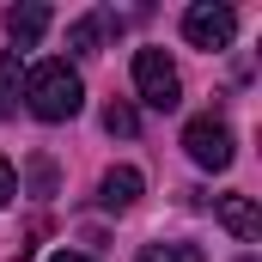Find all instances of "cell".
I'll list each match as a JSON object with an SVG mask.
<instances>
[{
  "instance_id": "6da1fadb",
  "label": "cell",
  "mask_w": 262,
  "mask_h": 262,
  "mask_svg": "<svg viewBox=\"0 0 262 262\" xmlns=\"http://www.w3.org/2000/svg\"><path fill=\"white\" fill-rule=\"evenodd\" d=\"M37 122H67V116H79V104H85V85H79V73L67 61H37L25 73V98H18Z\"/></svg>"
},
{
  "instance_id": "7a4b0ae2",
  "label": "cell",
  "mask_w": 262,
  "mask_h": 262,
  "mask_svg": "<svg viewBox=\"0 0 262 262\" xmlns=\"http://www.w3.org/2000/svg\"><path fill=\"white\" fill-rule=\"evenodd\" d=\"M134 92L146 110H177L183 104V79H177V61L165 49H134Z\"/></svg>"
},
{
  "instance_id": "3957f363",
  "label": "cell",
  "mask_w": 262,
  "mask_h": 262,
  "mask_svg": "<svg viewBox=\"0 0 262 262\" xmlns=\"http://www.w3.org/2000/svg\"><path fill=\"white\" fill-rule=\"evenodd\" d=\"M183 152L195 159L201 171H226V165H232V128H226L220 116H195V122L183 128Z\"/></svg>"
},
{
  "instance_id": "277c9868",
  "label": "cell",
  "mask_w": 262,
  "mask_h": 262,
  "mask_svg": "<svg viewBox=\"0 0 262 262\" xmlns=\"http://www.w3.org/2000/svg\"><path fill=\"white\" fill-rule=\"evenodd\" d=\"M183 37H189L195 49H226V43L238 37V12H232V6H213V0H195V6L183 12Z\"/></svg>"
},
{
  "instance_id": "5b68a950",
  "label": "cell",
  "mask_w": 262,
  "mask_h": 262,
  "mask_svg": "<svg viewBox=\"0 0 262 262\" xmlns=\"http://www.w3.org/2000/svg\"><path fill=\"white\" fill-rule=\"evenodd\" d=\"M49 6L43 0H18V6H6V37H12V49H37L43 43V31H49Z\"/></svg>"
},
{
  "instance_id": "8992f818",
  "label": "cell",
  "mask_w": 262,
  "mask_h": 262,
  "mask_svg": "<svg viewBox=\"0 0 262 262\" xmlns=\"http://www.w3.org/2000/svg\"><path fill=\"white\" fill-rule=\"evenodd\" d=\"M116 31H122V18H116V12H85V18H73V25H67V49H73V55H98V49H104V37H116Z\"/></svg>"
},
{
  "instance_id": "52a82bcc",
  "label": "cell",
  "mask_w": 262,
  "mask_h": 262,
  "mask_svg": "<svg viewBox=\"0 0 262 262\" xmlns=\"http://www.w3.org/2000/svg\"><path fill=\"white\" fill-rule=\"evenodd\" d=\"M220 226L232 232V238H244V244H256L262 238V213L250 195H220Z\"/></svg>"
},
{
  "instance_id": "ba28073f",
  "label": "cell",
  "mask_w": 262,
  "mask_h": 262,
  "mask_svg": "<svg viewBox=\"0 0 262 262\" xmlns=\"http://www.w3.org/2000/svg\"><path fill=\"white\" fill-rule=\"evenodd\" d=\"M98 201L110 207V213H122L140 201V171L134 165H116V171H104V183H98Z\"/></svg>"
},
{
  "instance_id": "9c48e42d",
  "label": "cell",
  "mask_w": 262,
  "mask_h": 262,
  "mask_svg": "<svg viewBox=\"0 0 262 262\" xmlns=\"http://www.w3.org/2000/svg\"><path fill=\"white\" fill-rule=\"evenodd\" d=\"M0 110L18 116V55L12 49H0Z\"/></svg>"
},
{
  "instance_id": "30bf717a",
  "label": "cell",
  "mask_w": 262,
  "mask_h": 262,
  "mask_svg": "<svg viewBox=\"0 0 262 262\" xmlns=\"http://www.w3.org/2000/svg\"><path fill=\"white\" fill-rule=\"evenodd\" d=\"M134 262H207V256H201L195 244H146Z\"/></svg>"
},
{
  "instance_id": "8fae6325",
  "label": "cell",
  "mask_w": 262,
  "mask_h": 262,
  "mask_svg": "<svg viewBox=\"0 0 262 262\" xmlns=\"http://www.w3.org/2000/svg\"><path fill=\"white\" fill-rule=\"evenodd\" d=\"M104 128L128 140V134L140 128V110H134V104H122V98H116V104H104Z\"/></svg>"
},
{
  "instance_id": "7c38bea8",
  "label": "cell",
  "mask_w": 262,
  "mask_h": 262,
  "mask_svg": "<svg viewBox=\"0 0 262 262\" xmlns=\"http://www.w3.org/2000/svg\"><path fill=\"white\" fill-rule=\"evenodd\" d=\"M18 195V171H12V165H6V159H0V207H6V201Z\"/></svg>"
},
{
  "instance_id": "4fadbf2b",
  "label": "cell",
  "mask_w": 262,
  "mask_h": 262,
  "mask_svg": "<svg viewBox=\"0 0 262 262\" xmlns=\"http://www.w3.org/2000/svg\"><path fill=\"white\" fill-rule=\"evenodd\" d=\"M31 183H37V195H49V183H55V171H49V159H37V165H31Z\"/></svg>"
},
{
  "instance_id": "5bb4252c",
  "label": "cell",
  "mask_w": 262,
  "mask_h": 262,
  "mask_svg": "<svg viewBox=\"0 0 262 262\" xmlns=\"http://www.w3.org/2000/svg\"><path fill=\"white\" fill-rule=\"evenodd\" d=\"M49 262H92V256H79V250H55Z\"/></svg>"
},
{
  "instance_id": "9a60e30c",
  "label": "cell",
  "mask_w": 262,
  "mask_h": 262,
  "mask_svg": "<svg viewBox=\"0 0 262 262\" xmlns=\"http://www.w3.org/2000/svg\"><path fill=\"white\" fill-rule=\"evenodd\" d=\"M244 262H250V256H244Z\"/></svg>"
}]
</instances>
